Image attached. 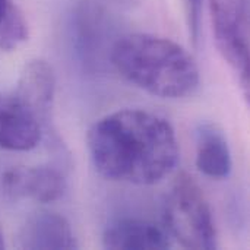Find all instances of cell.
Instances as JSON below:
<instances>
[{"mask_svg": "<svg viewBox=\"0 0 250 250\" xmlns=\"http://www.w3.org/2000/svg\"><path fill=\"white\" fill-rule=\"evenodd\" d=\"M88 148L101 176L139 186L161 182L179 161L170 122L139 108L117 110L95 122L88 132Z\"/></svg>", "mask_w": 250, "mask_h": 250, "instance_id": "6da1fadb", "label": "cell"}, {"mask_svg": "<svg viewBox=\"0 0 250 250\" xmlns=\"http://www.w3.org/2000/svg\"><path fill=\"white\" fill-rule=\"evenodd\" d=\"M110 60L127 82L167 100L192 95L201 82L192 54L170 38L133 32L116 40Z\"/></svg>", "mask_w": 250, "mask_h": 250, "instance_id": "7a4b0ae2", "label": "cell"}, {"mask_svg": "<svg viewBox=\"0 0 250 250\" xmlns=\"http://www.w3.org/2000/svg\"><path fill=\"white\" fill-rule=\"evenodd\" d=\"M164 221L167 233L186 249L211 250L218 246L209 202L198 182L185 171L176 177L166 196Z\"/></svg>", "mask_w": 250, "mask_h": 250, "instance_id": "3957f363", "label": "cell"}, {"mask_svg": "<svg viewBox=\"0 0 250 250\" xmlns=\"http://www.w3.org/2000/svg\"><path fill=\"white\" fill-rule=\"evenodd\" d=\"M217 47L249 95V0H209Z\"/></svg>", "mask_w": 250, "mask_h": 250, "instance_id": "277c9868", "label": "cell"}, {"mask_svg": "<svg viewBox=\"0 0 250 250\" xmlns=\"http://www.w3.org/2000/svg\"><path fill=\"white\" fill-rule=\"evenodd\" d=\"M4 193L12 199H32L40 204L59 201L66 192V180L53 167H13L1 176Z\"/></svg>", "mask_w": 250, "mask_h": 250, "instance_id": "5b68a950", "label": "cell"}, {"mask_svg": "<svg viewBox=\"0 0 250 250\" xmlns=\"http://www.w3.org/2000/svg\"><path fill=\"white\" fill-rule=\"evenodd\" d=\"M41 123H47L56 97V76L53 67L41 59L28 62L18 79L13 94Z\"/></svg>", "mask_w": 250, "mask_h": 250, "instance_id": "8992f818", "label": "cell"}, {"mask_svg": "<svg viewBox=\"0 0 250 250\" xmlns=\"http://www.w3.org/2000/svg\"><path fill=\"white\" fill-rule=\"evenodd\" d=\"M41 123L15 97L0 94V148L31 151L41 139Z\"/></svg>", "mask_w": 250, "mask_h": 250, "instance_id": "52a82bcc", "label": "cell"}, {"mask_svg": "<svg viewBox=\"0 0 250 250\" xmlns=\"http://www.w3.org/2000/svg\"><path fill=\"white\" fill-rule=\"evenodd\" d=\"M18 245L22 249H78V242L69 221L50 211L32 214L22 226Z\"/></svg>", "mask_w": 250, "mask_h": 250, "instance_id": "ba28073f", "label": "cell"}, {"mask_svg": "<svg viewBox=\"0 0 250 250\" xmlns=\"http://www.w3.org/2000/svg\"><path fill=\"white\" fill-rule=\"evenodd\" d=\"M103 245L113 250H164L171 248V239L164 229L151 221L122 218L105 229Z\"/></svg>", "mask_w": 250, "mask_h": 250, "instance_id": "9c48e42d", "label": "cell"}, {"mask_svg": "<svg viewBox=\"0 0 250 250\" xmlns=\"http://www.w3.org/2000/svg\"><path fill=\"white\" fill-rule=\"evenodd\" d=\"M196 167L211 179H227L233 168L231 151L223 132L212 125H205L198 130Z\"/></svg>", "mask_w": 250, "mask_h": 250, "instance_id": "30bf717a", "label": "cell"}, {"mask_svg": "<svg viewBox=\"0 0 250 250\" xmlns=\"http://www.w3.org/2000/svg\"><path fill=\"white\" fill-rule=\"evenodd\" d=\"M28 38V23L23 13L12 4L0 23V50L12 51Z\"/></svg>", "mask_w": 250, "mask_h": 250, "instance_id": "8fae6325", "label": "cell"}, {"mask_svg": "<svg viewBox=\"0 0 250 250\" xmlns=\"http://www.w3.org/2000/svg\"><path fill=\"white\" fill-rule=\"evenodd\" d=\"M202 4H204V0H185L189 34H190L193 42H198V38H199L201 18H202Z\"/></svg>", "mask_w": 250, "mask_h": 250, "instance_id": "7c38bea8", "label": "cell"}, {"mask_svg": "<svg viewBox=\"0 0 250 250\" xmlns=\"http://www.w3.org/2000/svg\"><path fill=\"white\" fill-rule=\"evenodd\" d=\"M13 1L12 0H0V23L3 21V18L6 16V13L9 12V9L12 7Z\"/></svg>", "mask_w": 250, "mask_h": 250, "instance_id": "4fadbf2b", "label": "cell"}, {"mask_svg": "<svg viewBox=\"0 0 250 250\" xmlns=\"http://www.w3.org/2000/svg\"><path fill=\"white\" fill-rule=\"evenodd\" d=\"M0 249H4V239H3V233L0 230Z\"/></svg>", "mask_w": 250, "mask_h": 250, "instance_id": "5bb4252c", "label": "cell"}]
</instances>
